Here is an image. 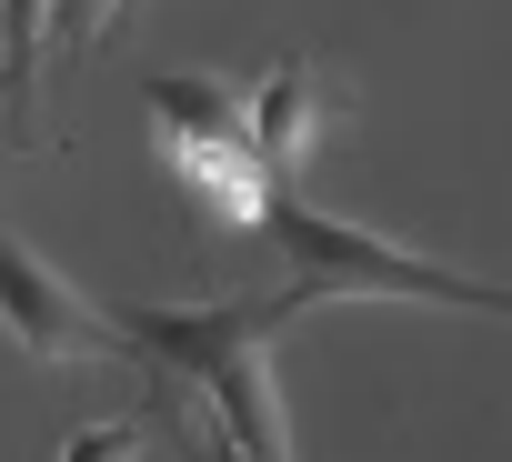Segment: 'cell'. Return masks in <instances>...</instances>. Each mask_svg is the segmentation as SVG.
I'll list each match as a JSON object with an SVG mask.
<instances>
[{
	"mask_svg": "<svg viewBox=\"0 0 512 462\" xmlns=\"http://www.w3.org/2000/svg\"><path fill=\"white\" fill-rule=\"evenodd\" d=\"M262 231L282 242L302 302H352V292H372V302H432V312H492V322H512V292H502V282H472V272H452V262H422V252L382 242V231H362V221L302 201L292 181L272 191Z\"/></svg>",
	"mask_w": 512,
	"mask_h": 462,
	"instance_id": "obj_1",
	"label": "cell"
},
{
	"mask_svg": "<svg viewBox=\"0 0 512 462\" xmlns=\"http://www.w3.org/2000/svg\"><path fill=\"white\" fill-rule=\"evenodd\" d=\"M141 111H151L171 171H181L211 211H231V221L262 231V211H272L282 181H272L262 141H251V101H231L221 81H191V71H141Z\"/></svg>",
	"mask_w": 512,
	"mask_h": 462,
	"instance_id": "obj_2",
	"label": "cell"
},
{
	"mask_svg": "<svg viewBox=\"0 0 512 462\" xmlns=\"http://www.w3.org/2000/svg\"><path fill=\"white\" fill-rule=\"evenodd\" d=\"M292 312H312V302H302V282H282V292H251V302H211V312H121V332H131V352H151V362H161L181 392H201L221 362H241V352H272Z\"/></svg>",
	"mask_w": 512,
	"mask_h": 462,
	"instance_id": "obj_3",
	"label": "cell"
},
{
	"mask_svg": "<svg viewBox=\"0 0 512 462\" xmlns=\"http://www.w3.org/2000/svg\"><path fill=\"white\" fill-rule=\"evenodd\" d=\"M0 322H11L21 352H41V362H121V352H131V332L101 322L11 221H0Z\"/></svg>",
	"mask_w": 512,
	"mask_h": 462,
	"instance_id": "obj_4",
	"label": "cell"
},
{
	"mask_svg": "<svg viewBox=\"0 0 512 462\" xmlns=\"http://www.w3.org/2000/svg\"><path fill=\"white\" fill-rule=\"evenodd\" d=\"M322 111H332V81H322L312 61H272V71H262V91H251V141H262L272 181H292V171L312 161Z\"/></svg>",
	"mask_w": 512,
	"mask_h": 462,
	"instance_id": "obj_5",
	"label": "cell"
},
{
	"mask_svg": "<svg viewBox=\"0 0 512 462\" xmlns=\"http://www.w3.org/2000/svg\"><path fill=\"white\" fill-rule=\"evenodd\" d=\"M201 402H211V422H221L251 462H292V412H282V392H272V352L221 362V372L201 382Z\"/></svg>",
	"mask_w": 512,
	"mask_h": 462,
	"instance_id": "obj_6",
	"label": "cell"
},
{
	"mask_svg": "<svg viewBox=\"0 0 512 462\" xmlns=\"http://www.w3.org/2000/svg\"><path fill=\"white\" fill-rule=\"evenodd\" d=\"M171 402H151L141 422H91V432H71L61 442V462H141V442H151V422H161Z\"/></svg>",
	"mask_w": 512,
	"mask_h": 462,
	"instance_id": "obj_7",
	"label": "cell"
},
{
	"mask_svg": "<svg viewBox=\"0 0 512 462\" xmlns=\"http://www.w3.org/2000/svg\"><path fill=\"white\" fill-rule=\"evenodd\" d=\"M111 11H121V0H51V41L61 51H91L111 31Z\"/></svg>",
	"mask_w": 512,
	"mask_h": 462,
	"instance_id": "obj_8",
	"label": "cell"
},
{
	"mask_svg": "<svg viewBox=\"0 0 512 462\" xmlns=\"http://www.w3.org/2000/svg\"><path fill=\"white\" fill-rule=\"evenodd\" d=\"M181 452H191V462H251V452H241V442H231V432H221V422H211V432H191V442H181Z\"/></svg>",
	"mask_w": 512,
	"mask_h": 462,
	"instance_id": "obj_9",
	"label": "cell"
},
{
	"mask_svg": "<svg viewBox=\"0 0 512 462\" xmlns=\"http://www.w3.org/2000/svg\"><path fill=\"white\" fill-rule=\"evenodd\" d=\"M0 111H11V81H0Z\"/></svg>",
	"mask_w": 512,
	"mask_h": 462,
	"instance_id": "obj_10",
	"label": "cell"
}]
</instances>
